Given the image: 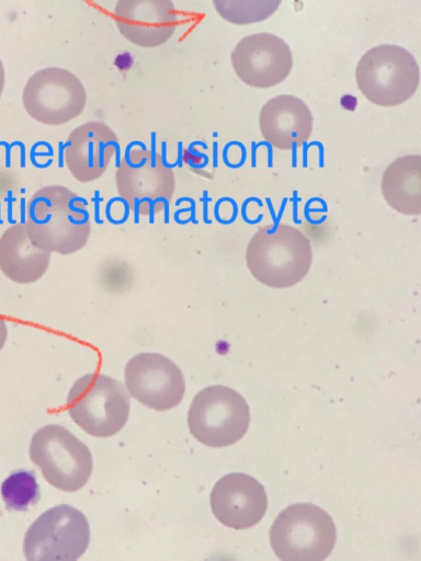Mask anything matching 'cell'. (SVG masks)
Returning <instances> with one entry per match:
<instances>
[{"label":"cell","instance_id":"1","mask_svg":"<svg viewBox=\"0 0 421 561\" xmlns=\"http://www.w3.org/2000/svg\"><path fill=\"white\" fill-rule=\"evenodd\" d=\"M25 227L34 244L62 255L81 250L91 232L86 202L62 185L44 186L31 196Z\"/></svg>","mask_w":421,"mask_h":561},{"label":"cell","instance_id":"2","mask_svg":"<svg viewBox=\"0 0 421 561\" xmlns=\"http://www.w3.org/2000/svg\"><path fill=\"white\" fill-rule=\"evenodd\" d=\"M312 250L297 228L286 224L261 227L251 237L246 262L252 276L272 288H287L309 272Z\"/></svg>","mask_w":421,"mask_h":561},{"label":"cell","instance_id":"3","mask_svg":"<svg viewBox=\"0 0 421 561\" xmlns=\"http://www.w3.org/2000/svg\"><path fill=\"white\" fill-rule=\"evenodd\" d=\"M129 397L118 380L100 373L87 374L70 388L67 410L73 422L89 435L110 437L128 420Z\"/></svg>","mask_w":421,"mask_h":561},{"label":"cell","instance_id":"4","mask_svg":"<svg viewBox=\"0 0 421 561\" xmlns=\"http://www.w3.org/2000/svg\"><path fill=\"white\" fill-rule=\"evenodd\" d=\"M355 78L368 101L389 107L402 104L416 93L420 70L416 58L406 48L383 44L360 58Z\"/></svg>","mask_w":421,"mask_h":561},{"label":"cell","instance_id":"5","mask_svg":"<svg viewBox=\"0 0 421 561\" xmlns=\"http://www.w3.org/2000/svg\"><path fill=\"white\" fill-rule=\"evenodd\" d=\"M335 527L320 507L299 503L281 512L270 530L273 551L283 561H321L335 543Z\"/></svg>","mask_w":421,"mask_h":561},{"label":"cell","instance_id":"6","mask_svg":"<svg viewBox=\"0 0 421 561\" xmlns=\"http://www.w3.org/2000/svg\"><path fill=\"white\" fill-rule=\"evenodd\" d=\"M30 457L45 480L64 492L80 490L92 473L90 449L61 425L41 427L31 439Z\"/></svg>","mask_w":421,"mask_h":561},{"label":"cell","instance_id":"7","mask_svg":"<svg viewBox=\"0 0 421 561\" xmlns=\"http://www.w3.org/2000/svg\"><path fill=\"white\" fill-rule=\"evenodd\" d=\"M250 423L248 403L241 394L225 386H210L193 399L187 413L191 434L209 447L237 443Z\"/></svg>","mask_w":421,"mask_h":561},{"label":"cell","instance_id":"8","mask_svg":"<svg viewBox=\"0 0 421 561\" xmlns=\"http://www.w3.org/2000/svg\"><path fill=\"white\" fill-rule=\"evenodd\" d=\"M90 542L87 517L77 508L56 505L35 519L24 535L23 552L29 561H76Z\"/></svg>","mask_w":421,"mask_h":561},{"label":"cell","instance_id":"9","mask_svg":"<svg viewBox=\"0 0 421 561\" xmlns=\"http://www.w3.org/2000/svg\"><path fill=\"white\" fill-rule=\"evenodd\" d=\"M116 187L135 214L149 216L160 213L171 201L175 180L159 153L133 148L116 171Z\"/></svg>","mask_w":421,"mask_h":561},{"label":"cell","instance_id":"10","mask_svg":"<svg viewBox=\"0 0 421 561\" xmlns=\"http://www.w3.org/2000/svg\"><path fill=\"white\" fill-rule=\"evenodd\" d=\"M22 103L36 122L58 126L78 117L87 104L81 80L61 67H47L34 72L26 81Z\"/></svg>","mask_w":421,"mask_h":561},{"label":"cell","instance_id":"11","mask_svg":"<svg viewBox=\"0 0 421 561\" xmlns=\"http://www.w3.org/2000/svg\"><path fill=\"white\" fill-rule=\"evenodd\" d=\"M124 377L129 396L156 411L177 407L184 394L181 369L158 353H140L132 357L125 366Z\"/></svg>","mask_w":421,"mask_h":561},{"label":"cell","instance_id":"12","mask_svg":"<svg viewBox=\"0 0 421 561\" xmlns=\"http://www.w3.org/2000/svg\"><path fill=\"white\" fill-rule=\"evenodd\" d=\"M231 64L242 82L265 89L287 78L293 67V56L282 38L263 32L241 38L231 53Z\"/></svg>","mask_w":421,"mask_h":561},{"label":"cell","instance_id":"13","mask_svg":"<svg viewBox=\"0 0 421 561\" xmlns=\"http://www.w3.org/2000/svg\"><path fill=\"white\" fill-rule=\"evenodd\" d=\"M215 517L225 526L246 529L258 524L268 508L263 485L246 473H229L219 479L210 493Z\"/></svg>","mask_w":421,"mask_h":561},{"label":"cell","instance_id":"14","mask_svg":"<svg viewBox=\"0 0 421 561\" xmlns=\"http://www.w3.org/2000/svg\"><path fill=\"white\" fill-rule=\"evenodd\" d=\"M114 16L123 37L145 48L167 43L178 24L172 0H117Z\"/></svg>","mask_w":421,"mask_h":561},{"label":"cell","instance_id":"15","mask_svg":"<svg viewBox=\"0 0 421 561\" xmlns=\"http://www.w3.org/2000/svg\"><path fill=\"white\" fill-rule=\"evenodd\" d=\"M118 147L116 134L102 122H88L75 128L65 146V163L79 182H92L106 171Z\"/></svg>","mask_w":421,"mask_h":561},{"label":"cell","instance_id":"16","mask_svg":"<svg viewBox=\"0 0 421 561\" xmlns=\"http://www.w3.org/2000/svg\"><path fill=\"white\" fill-rule=\"evenodd\" d=\"M312 121L306 103L288 94L270 99L259 116L262 137L281 150H291L307 141L311 135Z\"/></svg>","mask_w":421,"mask_h":561},{"label":"cell","instance_id":"17","mask_svg":"<svg viewBox=\"0 0 421 561\" xmlns=\"http://www.w3.org/2000/svg\"><path fill=\"white\" fill-rule=\"evenodd\" d=\"M50 255L31 241L25 224L9 227L0 237V271L16 284H31L42 278Z\"/></svg>","mask_w":421,"mask_h":561},{"label":"cell","instance_id":"18","mask_svg":"<svg viewBox=\"0 0 421 561\" xmlns=\"http://www.w3.org/2000/svg\"><path fill=\"white\" fill-rule=\"evenodd\" d=\"M380 188L387 204L403 215L421 213V157L397 158L384 171Z\"/></svg>","mask_w":421,"mask_h":561},{"label":"cell","instance_id":"19","mask_svg":"<svg viewBox=\"0 0 421 561\" xmlns=\"http://www.w3.org/2000/svg\"><path fill=\"white\" fill-rule=\"evenodd\" d=\"M282 0H213L217 13L227 22L244 25L272 16Z\"/></svg>","mask_w":421,"mask_h":561},{"label":"cell","instance_id":"20","mask_svg":"<svg viewBox=\"0 0 421 561\" xmlns=\"http://www.w3.org/2000/svg\"><path fill=\"white\" fill-rule=\"evenodd\" d=\"M1 496L8 510L23 512L39 497L36 477L32 471L12 472L1 484Z\"/></svg>","mask_w":421,"mask_h":561},{"label":"cell","instance_id":"21","mask_svg":"<svg viewBox=\"0 0 421 561\" xmlns=\"http://www.w3.org/2000/svg\"><path fill=\"white\" fill-rule=\"evenodd\" d=\"M8 336L7 323L0 313V351L2 350Z\"/></svg>","mask_w":421,"mask_h":561},{"label":"cell","instance_id":"22","mask_svg":"<svg viewBox=\"0 0 421 561\" xmlns=\"http://www.w3.org/2000/svg\"><path fill=\"white\" fill-rule=\"evenodd\" d=\"M4 84H5V72H4L3 64L0 59V99H1V95H2V92L4 89Z\"/></svg>","mask_w":421,"mask_h":561}]
</instances>
